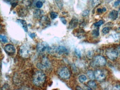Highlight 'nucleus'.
<instances>
[{
	"mask_svg": "<svg viewBox=\"0 0 120 90\" xmlns=\"http://www.w3.org/2000/svg\"><path fill=\"white\" fill-rule=\"evenodd\" d=\"M112 37L116 41H118L120 39V33L114 34L113 35Z\"/></svg>",
	"mask_w": 120,
	"mask_h": 90,
	"instance_id": "bb28decb",
	"label": "nucleus"
},
{
	"mask_svg": "<svg viewBox=\"0 0 120 90\" xmlns=\"http://www.w3.org/2000/svg\"><path fill=\"white\" fill-rule=\"evenodd\" d=\"M0 40L2 43H7L8 41L7 38L6 36L2 35V34L0 35Z\"/></svg>",
	"mask_w": 120,
	"mask_h": 90,
	"instance_id": "393cba45",
	"label": "nucleus"
},
{
	"mask_svg": "<svg viewBox=\"0 0 120 90\" xmlns=\"http://www.w3.org/2000/svg\"><path fill=\"white\" fill-rule=\"evenodd\" d=\"M2 88V89H3V90H7V89H9V84H6L3 86Z\"/></svg>",
	"mask_w": 120,
	"mask_h": 90,
	"instance_id": "72a5a7b5",
	"label": "nucleus"
},
{
	"mask_svg": "<svg viewBox=\"0 0 120 90\" xmlns=\"http://www.w3.org/2000/svg\"><path fill=\"white\" fill-rule=\"evenodd\" d=\"M87 75L88 77L91 80H93L95 78L94 73L92 70H88L87 72Z\"/></svg>",
	"mask_w": 120,
	"mask_h": 90,
	"instance_id": "a211bd4d",
	"label": "nucleus"
},
{
	"mask_svg": "<svg viewBox=\"0 0 120 90\" xmlns=\"http://www.w3.org/2000/svg\"><path fill=\"white\" fill-rule=\"evenodd\" d=\"M120 0H116V1L114 2V5L115 6H117L120 4Z\"/></svg>",
	"mask_w": 120,
	"mask_h": 90,
	"instance_id": "f704fd0d",
	"label": "nucleus"
},
{
	"mask_svg": "<svg viewBox=\"0 0 120 90\" xmlns=\"http://www.w3.org/2000/svg\"><path fill=\"white\" fill-rule=\"evenodd\" d=\"M78 20L76 17H74L70 21L69 24L68 28L73 29L75 28L78 26Z\"/></svg>",
	"mask_w": 120,
	"mask_h": 90,
	"instance_id": "f8f14e48",
	"label": "nucleus"
},
{
	"mask_svg": "<svg viewBox=\"0 0 120 90\" xmlns=\"http://www.w3.org/2000/svg\"><path fill=\"white\" fill-rule=\"evenodd\" d=\"M6 3H10L12 1V0H4Z\"/></svg>",
	"mask_w": 120,
	"mask_h": 90,
	"instance_id": "a19ab883",
	"label": "nucleus"
},
{
	"mask_svg": "<svg viewBox=\"0 0 120 90\" xmlns=\"http://www.w3.org/2000/svg\"><path fill=\"white\" fill-rule=\"evenodd\" d=\"M118 52H119L120 53V46L118 47Z\"/></svg>",
	"mask_w": 120,
	"mask_h": 90,
	"instance_id": "c03bdc74",
	"label": "nucleus"
},
{
	"mask_svg": "<svg viewBox=\"0 0 120 90\" xmlns=\"http://www.w3.org/2000/svg\"><path fill=\"white\" fill-rule=\"evenodd\" d=\"M73 34L75 36L79 38H82L85 34V32L82 29H77L75 30L73 32Z\"/></svg>",
	"mask_w": 120,
	"mask_h": 90,
	"instance_id": "9b49d317",
	"label": "nucleus"
},
{
	"mask_svg": "<svg viewBox=\"0 0 120 90\" xmlns=\"http://www.w3.org/2000/svg\"><path fill=\"white\" fill-rule=\"evenodd\" d=\"M33 50L30 45L28 43L22 44L19 49V54L24 58L30 57L32 53Z\"/></svg>",
	"mask_w": 120,
	"mask_h": 90,
	"instance_id": "f03ea898",
	"label": "nucleus"
},
{
	"mask_svg": "<svg viewBox=\"0 0 120 90\" xmlns=\"http://www.w3.org/2000/svg\"><path fill=\"white\" fill-rule=\"evenodd\" d=\"M60 19L61 21L62 22V23L64 24L65 25L67 24V22L66 20L64 17H60Z\"/></svg>",
	"mask_w": 120,
	"mask_h": 90,
	"instance_id": "473e14b6",
	"label": "nucleus"
},
{
	"mask_svg": "<svg viewBox=\"0 0 120 90\" xmlns=\"http://www.w3.org/2000/svg\"><path fill=\"white\" fill-rule=\"evenodd\" d=\"M106 61L103 56L97 55L94 58L93 60L91 62V65L93 67L103 66L106 65Z\"/></svg>",
	"mask_w": 120,
	"mask_h": 90,
	"instance_id": "7ed1b4c3",
	"label": "nucleus"
},
{
	"mask_svg": "<svg viewBox=\"0 0 120 90\" xmlns=\"http://www.w3.org/2000/svg\"><path fill=\"white\" fill-rule=\"evenodd\" d=\"M58 16V13L55 12H52L50 13V16L52 19H54L57 17Z\"/></svg>",
	"mask_w": 120,
	"mask_h": 90,
	"instance_id": "5701e85b",
	"label": "nucleus"
},
{
	"mask_svg": "<svg viewBox=\"0 0 120 90\" xmlns=\"http://www.w3.org/2000/svg\"><path fill=\"white\" fill-rule=\"evenodd\" d=\"M113 0H105V2L107 3H110L111 1H112Z\"/></svg>",
	"mask_w": 120,
	"mask_h": 90,
	"instance_id": "79ce46f5",
	"label": "nucleus"
},
{
	"mask_svg": "<svg viewBox=\"0 0 120 90\" xmlns=\"http://www.w3.org/2000/svg\"><path fill=\"white\" fill-rule=\"evenodd\" d=\"M79 81L81 83H83L87 79V78L85 75H82L79 76Z\"/></svg>",
	"mask_w": 120,
	"mask_h": 90,
	"instance_id": "b1692460",
	"label": "nucleus"
},
{
	"mask_svg": "<svg viewBox=\"0 0 120 90\" xmlns=\"http://www.w3.org/2000/svg\"><path fill=\"white\" fill-rule=\"evenodd\" d=\"M90 12V11L88 10H85L83 11V12L82 13V15L83 16H86L88 15Z\"/></svg>",
	"mask_w": 120,
	"mask_h": 90,
	"instance_id": "7c9ffc66",
	"label": "nucleus"
},
{
	"mask_svg": "<svg viewBox=\"0 0 120 90\" xmlns=\"http://www.w3.org/2000/svg\"><path fill=\"white\" fill-rule=\"evenodd\" d=\"M28 10L26 8L24 7L20 8L18 10V14L20 17H26L28 14Z\"/></svg>",
	"mask_w": 120,
	"mask_h": 90,
	"instance_id": "f3484780",
	"label": "nucleus"
},
{
	"mask_svg": "<svg viewBox=\"0 0 120 90\" xmlns=\"http://www.w3.org/2000/svg\"><path fill=\"white\" fill-rule=\"evenodd\" d=\"M41 63L45 66L46 69L51 67V62L49 59L46 57H43Z\"/></svg>",
	"mask_w": 120,
	"mask_h": 90,
	"instance_id": "2eb2a0df",
	"label": "nucleus"
},
{
	"mask_svg": "<svg viewBox=\"0 0 120 90\" xmlns=\"http://www.w3.org/2000/svg\"><path fill=\"white\" fill-rule=\"evenodd\" d=\"M87 84L90 88H94L96 87V84L95 82L92 80L88 81Z\"/></svg>",
	"mask_w": 120,
	"mask_h": 90,
	"instance_id": "412c9836",
	"label": "nucleus"
},
{
	"mask_svg": "<svg viewBox=\"0 0 120 90\" xmlns=\"http://www.w3.org/2000/svg\"><path fill=\"white\" fill-rule=\"evenodd\" d=\"M97 11V12L100 13H102L103 12V10L101 8H98Z\"/></svg>",
	"mask_w": 120,
	"mask_h": 90,
	"instance_id": "58836bf2",
	"label": "nucleus"
},
{
	"mask_svg": "<svg viewBox=\"0 0 120 90\" xmlns=\"http://www.w3.org/2000/svg\"><path fill=\"white\" fill-rule=\"evenodd\" d=\"M76 89H77V90H82L83 89L79 86H77L76 87Z\"/></svg>",
	"mask_w": 120,
	"mask_h": 90,
	"instance_id": "ea45409f",
	"label": "nucleus"
},
{
	"mask_svg": "<svg viewBox=\"0 0 120 90\" xmlns=\"http://www.w3.org/2000/svg\"><path fill=\"white\" fill-rule=\"evenodd\" d=\"M102 10H103V12H105V11H106V8H102Z\"/></svg>",
	"mask_w": 120,
	"mask_h": 90,
	"instance_id": "a18cd8bd",
	"label": "nucleus"
},
{
	"mask_svg": "<svg viewBox=\"0 0 120 90\" xmlns=\"http://www.w3.org/2000/svg\"><path fill=\"white\" fill-rule=\"evenodd\" d=\"M58 74L62 79H68L71 76V73L68 68L67 67L60 68L58 70Z\"/></svg>",
	"mask_w": 120,
	"mask_h": 90,
	"instance_id": "20e7f679",
	"label": "nucleus"
},
{
	"mask_svg": "<svg viewBox=\"0 0 120 90\" xmlns=\"http://www.w3.org/2000/svg\"><path fill=\"white\" fill-rule=\"evenodd\" d=\"M118 12V16L120 17V7L119 8V10Z\"/></svg>",
	"mask_w": 120,
	"mask_h": 90,
	"instance_id": "37998d69",
	"label": "nucleus"
},
{
	"mask_svg": "<svg viewBox=\"0 0 120 90\" xmlns=\"http://www.w3.org/2000/svg\"><path fill=\"white\" fill-rule=\"evenodd\" d=\"M104 23V21L102 20H100L94 24V25L95 26L99 27L101 26Z\"/></svg>",
	"mask_w": 120,
	"mask_h": 90,
	"instance_id": "c756f323",
	"label": "nucleus"
},
{
	"mask_svg": "<svg viewBox=\"0 0 120 90\" xmlns=\"http://www.w3.org/2000/svg\"><path fill=\"white\" fill-rule=\"evenodd\" d=\"M46 80V75L41 70H38L36 71L33 76V83L38 87L42 86L45 83Z\"/></svg>",
	"mask_w": 120,
	"mask_h": 90,
	"instance_id": "f257e3e1",
	"label": "nucleus"
},
{
	"mask_svg": "<svg viewBox=\"0 0 120 90\" xmlns=\"http://www.w3.org/2000/svg\"><path fill=\"white\" fill-rule=\"evenodd\" d=\"M56 4L59 8L60 10H61L63 5V3L62 0H56Z\"/></svg>",
	"mask_w": 120,
	"mask_h": 90,
	"instance_id": "4be33fe9",
	"label": "nucleus"
},
{
	"mask_svg": "<svg viewBox=\"0 0 120 90\" xmlns=\"http://www.w3.org/2000/svg\"><path fill=\"white\" fill-rule=\"evenodd\" d=\"M17 5H18V3L16 2H13L11 3L12 6L14 8H15Z\"/></svg>",
	"mask_w": 120,
	"mask_h": 90,
	"instance_id": "e433bc0d",
	"label": "nucleus"
},
{
	"mask_svg": "<svg viewBox=\"0 0 120 90\" xmlns=\"http://www.w3.org/2000/svg\"><path fill=\"white\" fill-rule=\"evenodd\" d=\"M113 89L114 90H120V85H116L114 86Z\"/></svg>",
	"mask_w": 120,
	"mask_h": 90,
	"instance_id": "c9c22d12",
	"label": "nucleus"
},
{
	"mask_svg": "<svg viewBox=\"0 0 120 90\" xmlns=\"http://www.w3.org/2000/svg\"><path fill=\"white\" fill-rule=\"evenodd\" d=\"M92 34L95 36H98L99 35V29H96L94 30L93 31Z\"/></svg>",
	"mask_w": 120,
	"mask_h": 90,
	"instance_id": "cd10ccee",
	"label": "nucleus"
},
{
	"mask_svg": "<svg viewBox=\"0 0 120 90\" xmlns=\"http://www.w3.org/2000/svg\"><path fill=\"white\" fill-rule=\"evenodd\" d=\"M5 52L9 55H14L16 52V49L15 47L11 44H7L4 47Z\"/></svg>",
	"mask_w": 120,
	"mask_h": 90,
	"instance_id": "9d476101",
	"label": "nucleus"
},
{
	"mask_svg": "<svg viewBox=\"0 0 120 90\" xmlns=\"http://www.w3.org/2000/svg\"><path fill=\"white\" fill-rule=\"evenodd\" d=\"M106 54L110 60H114L118 57V52L117 50L113 48H109L106 50Z\"/></svg>",
	"mask_w": 120,
	"mask_h": 90,
	"instance_id": "39448f33",
	"label": "nucleus"
},
{
	"mask_svg": "<svg viewBox=\"0 0 120 90\" xmlns=\"http://www.w3.org/2000/svg\"><path fill=\"white\" fill-rule=\"evenodd\" d=\"M56 56H59L62 54H67L68 51L67 49L63 46H56Z\"/></svg>",
	"mask_w": 120,
	"mask_h": 90,
	"instance_id": "1a4fd4ad",
	"label": "nucleus"
},
{
	"mask_svg": "<svg viewBox=\"0 0 120 90\" xmlns=\"http://www.w3.org/2000/svg\"><path fill=\"white\" fill-rule=\"evenodd\" d=\"M44 14L43 11L40 9H36L33 12L34 17L36 19H40L44 15Z\"/></svg>",
	"mask_w": 120,
	"mask_h": 90,
	"instance_id": "ddd939ff",
	"label": "nucleus"
},
{
	"mask_svg": "<svg viewBox=\"0 0 120 90\" xmlns=\"http://www.w3.org/2000/svg\"><path fill=\"white\" fill-rule=\"evenodd\" d=\"M94 74L95 78L99 81H102L106 79V73L102 70H97L95 72Z\"/></svg>",
	"mask_w": 120,
	"mask_h": 90,
	"instance_id": "6e6552de",
	"label": "nucleus"
},
{
	"mask_svg": "<svg viewBox=\"0 0 120 90\" xmlns=\"http://www.w3.org/2000/svg\"><path fill=\"white\" fill-rule=\"evenodd\" d=\"M75 52L76 55L78 57H81V52L79 49L76 48L75 50Z\"/></svg>",
	"mask_w": 120,
	"mask_h": 90,
	"instance_id": "c85d7f7f",
	"label": "nucleus"
},
{
	"mask_svg": "<svg viewBox=\"0 0 120 90\" xmlns=\"http://www.w3.org/2000/svg\"><path fill=\"white\" fill-rule=\"evenodd\" d=\"M118 17V12L116 10H113L109 15V18L112 20H115Z\"/></svg>",
	"mask_w": 120,
	"mask_h": 90,
	"instance_id": "dca6fc26",
	"label": "nucleus"
},
{
	"mask_svg": "<svg viewBox=\"0 0 120 90\" xmlns=\"http://www.w3.org/2000/svg\"><path fill=\"white\" fill-rule=\"evenodd\" d=\"M94 55V52L93 51H88L87 53L86 56L88 59L91 60L93 57Z\"/></svg>",
	"mask_w": 120,
	"mask_h": 90,
	"instance_id": "6ab92c4d",
	"label": "nucleus"
},
{
	"mask_svg": "<svg viewBox=\"0 0 120 90\" xmlns=\"http://www.w3.org/2000/svg\"><path fill=\"white\" fill-rule=\"evenodd\" d=\"M102 32L104 34H107L109 32V29L108 27H105L102 29Z\"/></svg>",
	"mask_w": 120,
	"mask_h": 90,
	"instance_id": "2f4dec72",
	"label": "nucleus"
},
{
	"mask_svg": "<svg viewBox=\"0 0 120 90\" xmlns=\"http://www.w3.org/2000/svg\"><path fill=\"white\" fill-rule=\"evenodd\" d=\"M39 24L43 28H45L50 26L51 21L47 16L43 15L40 19Z\"/></svg>",
	"mask_w": 120,
	"mask_h": 90,
	"instance_id": "0eeeda50",
	"label": "nucleus"
},
{
	"mask_svg": "<svg viewBox=\"0 0 120 90\" xmlns=\"http://www.w3.org/2000/svg\"><path fill=\"white\" fill-rule=\"evenodd\" d=\"M16 22L18 24L22 27L26 32H28V25L26 20L22 19H17Z\"/></svg>",
	"mask_w": 120,
	"mask_h": 90,
	"instance_id": "4468645a",
	"label": "nucleus"
},
{
	"mask_svg": "<svg viewBox=\"0 0 120 90\" xmlns=\"http://www.w3.org/2000/svg\"><path fill=\"white\" fill-rule=\"evenodd\" d=\"M100 4V0H92V5L93 8L98 6Z\"/></svg>",
	"mask_w": 120,
	"mask_h": 90,
	"instance_id": "aec40b11",
	"label": "nucleus"
},
{
	"mask_svg": "<svg viewBox=\"0 0 120 90\" xmlns=\"http://www.w3.org/2000/svg\"><path fill=\"white\" fill-rule=\"evenodd\" d=\"M49 46V44L46 42H40L36 45V50L38 53H43L45 51H47Z\"/></svg>",
	"mask_w": 120,
	"mask_h": 90,
	"instance_id": "423d86ee",
	"label": "nucleus"
},
{
	"mask_svg": "<svg viewBox=\"0 0 120 90\" xmlns=\"http://www.w3.org/2000/svg\"></svg>",
	"mask_w": 120,
	"mask_h": 90,
	"instance_id": "49530a36",
	"label": "nucleus"
},
{
	"mask_svg": "<svg viewBox=\"0 0 120 90\" xmlns=\"http://www.w3.org/2000/svg\"><path fill=\"white\" fill-rule=\"evenodd\" d=\"M35 5L38 8H41L43 6V3L41 1H38L36 3Z\"/></svg>",
	"mask_w": 120,
	"mask_h": 90,
	"instance_id": "a878e982",
	"label": "nucleus"
},
{
	"mask_svg": "<svg viewBox=\"0 0 120 90\" xmlns=\"http://www.w3.org/2000/svg\"><path fill=\"white\" fill-rule=\"evenodd\" d=\"M29 36H30V37L31 38H34V37H35L36 36V34L35 33H31L30 34H29Z\"/></svg>",
	"mask_w": 120,
	"mask_h": 90,
	"instance_id": "4c0bfd02",
	"label": "nucleus"
}]
</instances>
